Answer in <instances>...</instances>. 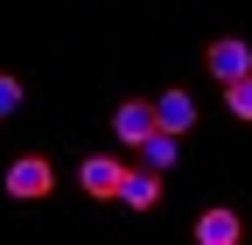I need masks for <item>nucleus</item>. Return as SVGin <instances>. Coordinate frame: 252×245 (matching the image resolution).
Here are the masks:
<instances>
[{"instance_id":"1","label":"nucleus","mask_w":252,"mask_h":245,"mask_svg":"<svg viewBox=\"0 0 252 245\" xmlns=\"http://www.w3.org/2000/svg\"><path fill=\"white\" fill-rule=\"evenodd\" d=\"M49 189H56V168H49L42 154H21V161L7 168V196H14V203H42Z\"/></svg>"},{"instance_id":"2","label":"nucleus","mask_w":252,"mask_h":245,"mask_svg":"<svg viewBox=\"0 0 252 245\" xmlns=\"http://www.w3.org/2000/svg\"><path fill=\"white\" fill-rule=\"evenodd\" d=\"M203 63H210V77H217V84H231L238 70H252V49H245L238 35H217V42L203 49Z\"/></svg>"},{"instance_id":"3","label":"nucleus","mask_w":252,"mask_h":245,"mask_svg":"<svg viewBox=\"0 0 252 245\" xmlns=\"http://www.w3.org/2000/svg\"><path fill=\"white\" fill-rule=\"evenodd\" d=\"M77 182H84V196H119V182H126V161H112V154H91L84 168H77Z\"/></svg>"},{"instance_id":"4","label":"nucleus","mask_w":252,"mask_h":245,"mask_svg":"<svg viewBox=\"0 0 252 245\" xmlns=\"http://www.w3.org/2000/svg\"><path fill=\"white\" fill-rule=\"evenodd\" d=\"M154 126L161 133H189L196 126V98H189V91H161V98H154Z\"/></svg>"},{"instance_id":"5","label":"nucleus","mask_w":252,"mask_h":245,"mask_svg":"<svg viewBox=\"0 0 252 245\" xmlns=\"http://www.w3.org/2000/svg\"><path fill=\"white\" fill-rule=\"evenodd\" d=\"M119 203H126V210H154V203H161V168H126Z\"/></svg>"},{"instance_id":"6","label":"nucleus","mask_w":252,"mask_h":245,"mask_svg":"<svg viewBox=\"0 0 252 245\" xmlns=\"http://www.w3.org/2000/svg\"><path fill=\"white\" fill-rule=\"evenodd\" d=\"M112 133H119L126 147H140V140L154 133V105H147V98H133V105H119V112H112Z\"/></svg>"},{"instance_id":"7","label":"nucleus","mask_w":252,"mask_h":245,"mask_svg":"<svg viewBox=\"0 0 252 245\" xmlns=\"http://www.w3.org/2000/svg\"><path fill=\"white\" fill-rule=\"evenodd\" d=\"M245 224H238V210H203L196 217V245H238Z\"/></svg>"},{"instance_id":"8","label":"nucleus","mask_w":252,"mask_h":245,"mask_svg":"<svg viewBox=\"0 0 252 245\" xmlns=\"http://www.w3.org/2000/svg\"><path fill=\"white\" fill-rule=\"evenodd\" d=\"M175 140H182V133H161V126H154V133L133 147V154H140L147 168H175Z\"/></svg>"},{"instance_id":"9","label":"nucleus","mask_w":252,"mask_h":245,"mask_svg":"<svg viewBox=\"0 0 252 245\" xmlns=\"http://www.w3.org/2000/svg\"><path fill=\"white\" fill-rule=\"evenodd\" d=\"M224 105H231L238 119H252V70H238V77L224 84Z\"/></svg>"},{"instance_id":"10","label":"nucleus","mask_w":252,"mask_h":245,"mask_svg":"<svg viewBox=\"0 0 252 245\" xmlns=\"http://www.w3.org/2000/svg\"><path fill=\"white\" fill-rule=\"evenodd\" d=\"M21 112V77H0V119Z\"/></svg>"}]
</instances>
